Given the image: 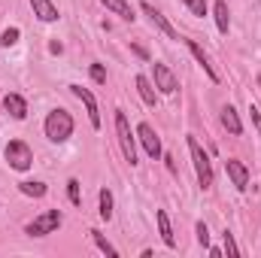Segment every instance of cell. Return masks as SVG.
<instances>
[{
  "mask_svg": "<svg viewBox=\"0 0 261 258\" xmlns=\"http://www.w3.org/2000/svg\"><path fill=\"white\" fill-rule=\"evenodd\" d=\"M70 134H73V119H70L67 110H55V113L46 116V137L52 143H64Z\"/></svg>",
  "mask_w": 261,
  "mask_h": 258,
  "instance_id": "obj_1",
  "label": "cell"
},
{
  "mask_svg": "<svg viewBox=\"0 0 261 258\" xmlns=\"http://www.w3.org/2000/svg\"><path fill=\"white\" fill-rule=\"evenodd\" d=\"M189 152H192L195 173H197V179H200V186H203V189H210V186H213V164H210L206 152L200 149V143H197L195 137H189Z\"/></svg>",
  "mask_w": 261,
  "mask_h": 258,
  "instance_id": "obj_2",
  "label": "cell"
},
{
  "mask_svg": "<svg viewBox=\"0 0 261 258\" xmlns=\"http://www.w3.org/2000/svg\"><path fill=\"white\" fill-rule=\"evenodd\" d=\"M3 158L9 161L12 170H28L31 161H34V152H31V146H28L24 140H12V143L3 149Z\"/></svg>",
  "mask_w": 261,
  "mask_h": 258,
  "instance_id": "obj_3",
  "label": "cell"
},
{
  "mask_svg": "<svg viewBox=\"0 0 261 258\" xmlns=\"http://www.w3.org/2000/svg\"><path fill=\"white\" fill-rule=\"evenodd\" d=\"M116 134H119V146H122V155L128 164H137V149H134V137H130V125H128V116L119 110L116 113Z\"/></svg>",
  "mask_w": 261,
  "mask_h": 258,
  "instance_id": "obj_4",
  "label": "cell"
},
{
  "mask_svg": "<svg viewBox=\"0 0 261 258\" xmlns=\"http://www.w3.org/2000/svg\"><path fill=\"white\" fill-rule=\"evenodd\" d=\"M58 225H61V213H58V210H46V213H40L24 231H28L31 237H43V234H52Z\"/></svg>",
  "mask_w": 261,
  "mask_h": 258,
  "instance_id": "obj_5",
  "label": "cell"
},
{
  "mask_svg": "<svg viewBox=\"0 0 261 258\" xmlns=\"http://www.w3.org/2000/svg\"><path fill=\"white\" fill-rule=\"evenodd\" d=\"M137 137H140V143H143V149H146V155L149 158H158L161 155V140H158V134L152 131V125H137Z\"/></svg>",
  "mask_w": 261,
  "mask_h": 258,
  "instance_id": "obj_6",
  "label": "cell"
},
{
  "mask_svg": "<svg viewBox=\"0 0 261 258\" xmlns=\"http://www.w3.org/2000/svg\"><path fill=\"white\" fill-rule=\"evenodd\" d=\"M70 91L85 104V110H88V119H91V128H100V113H97V100H94V94L88 91V88H82V85H70Z\"/></svg>",
  "mask_w": 261,
  "mask_h": 258,
  "instance_id": "obj_7",
  "label": "cell"
},
{
  "mask_svg": "<svg viewBox=\"0 0 261 258\" xmlns=\"http://www.w3.org/2000/svg\"><path fill=\"white\" fill-rule=\"evenodd\" d=\"M152 73H155V85H158L164 94H173V91H176V76L170 73L167 64H152Z\"/></svg>",
  "mask_w": 261,
  "mask_h": 258,
  "instance_id": "obj_8",
  "label": "cell"
},
{
  "mask_svg": "<svg viewBox=\"0 0 261 258\" xmlns=\"http://www.w3.org/2000/svg\"><path fill=\"white\" fill-rule=\"evenodd\" d=\"M143 12H146V15L152 18V24H155L158 31H164V34H167L170 40H179V34H176V28H173V24H170V21H167V18H164V15L158 12V9H155L152 3H143Z\"/></svg>",
  "mask_w": 261,
  "mask_h": 258,
  "instance_id": "obj_9",
  "label": "cell"
},
{
  "mask_svg": "<svg viewBox=\"0 0 261 258\" xmlns=\"http://www.w3.org/2000/svg\"><path fill=\"white\" fill-rule=\"evenodd\" d=\"M225 170H228V176H231V183L240 189V192H246L249 189V173H246V167L240 164V161H225Z\"/></svg>",
  "mask_w": 261,
  "mask_h": 258,
  "instance_id": "obj_10",
  "label": "cell"
},
{
  "mask_svg": "<svg viewBox=\"0 0 261 258\" xmlns=\"http://www.w3.org/2000/svg\"><path fill=\"white\" fill-rule=\"evenodd\" d=\"M3 107H6V113H9L12 119H24V116H28V104H24L21 94H6V97H3Z\"/></svg>",
  "mask_w": 261,
  "mask_h": 258,
  "instance_id": "obj_11",
  "label": "cell"
},
{
  "mask_svg": "<svg viewBox=\"0 0 261 258\" xmlns=\"http://www.w3.org/2000/svg\"><path fill=\"white\" fill-rule=\"evenodd\" d=\"M31 6H34V12L40 15V21H55V18H58V9H55L52 0H31Z\"/></svg>",
  "mask_w": 261,
  "mask_h": 258,
  "instance_id": "obj_12",
  "label": "cell"
},
{
  "mask_svg": "<svg viewBox=\"0 0 261 258\" xmlns=\"http://www.w3.org/2000/svg\"><path fill=\"white\" fill-rule=\"evenodd\" d=\"M189 49H192V55H195L197 58V64L203 67V70H206V76H210V79H213V82H219V79H222V76H219V73H216V70H213V64H210V58H206V55H203V49H200V46H197L195 40H189Z\"/></svg>",
  "mask_w": 261,
  "mask_h": 258,
  "instance_id": "obj_13",
  "label": "cell"
},
{
  "mask_svg": "<svg viewBox=\"0 0 261 258\" xmlns=\"http://www.w3.org/2000/svg\"><path fill=\"white\" fill-rule=\"evenodd\" d=\"M158 231H161V240L167 243V246H176V237H173V228H170V219H167V213L164 210H158Z\"/></svg>",
  "mask_w": 261,
  "mask_h": 258,
  "instance_id": "obj_14",
  "label": "cell"
},
{
  "mask_svg": "<svg viewBox=\"0 0 261 258\" xmlns=\"http://www.w3.org/2000/svg\"><path fill=\"white\" fill-rule=\"evenodd\" d=\"M100 3H103L107 9H113L116 15H122L125 21H134V18H137V15H134V9H130V3H128V0H100Z\"/></svg>",
  "mask_w": 261,
  "mask_h": 258,
  "instance_id": "obj_15",
  "label": "cell"
},
{
  "mask_svg": "<svg viewBox=\"0 0 261 258\" xmlns=\"http://www.w3.org/2000/svg\"><path fill=\"white\" fill-rule=\"evenodd\" d=\"M222 125L231 131V134H243V125H240V119H237L234 107H225V110H222Z\"/></svg>",
  "mask_w": 261,
  "mask_h": 258,
  "instance_id": "obj_16",
  "label": "cell"
},
{
  "mask_svg": "<svg viewBox=\"0 0 261 258\" xmlns=\"http://www.w3.org/2000/svg\"><path fill=\"white\" fill-rule=\"evenodd\" d=\"M216 24H219V31H222V34H228V28H231L228 3H225V0H219V3H216Z\"/></svg>",
  "mask_w": 261,
  "mask_h": 258,
  "instance_id": "obj_17",
  "label": "cell"
},
{
  "mask_svg": "<svg viewBox=\"0 0 261 258\" xmlns=\"http://www.w3.org/2000/svg\"><path fill=\"white\" fill-rule=\"evenodd\" d=\"M137 88H140V97H143L149 107H155V88H152V82H149L146 76H137Z\"/></svg>",
  "mask_w": 261,
  "mask_h": 258,
  "instance_id": "obj_18",
  "label": "cell"
},
{
  "mask_svg": "<svg viewBox=\"0 0 261 258\" xmlns=\"http://www.w3.org/2000/svg\"><path fill=\"white\" fill-rule=\"evenodd\" d=\"M18 189H21V194H28V197H43L46 194V186L43 183H18Z\"/></svg>",
  "mask_w": 261,
  "mask_h": 258,
  "instance_id": "obj_19",
  "label": "cell"
},
{
  "mask_svg": "<svg viewBox=\"0 0 261 258\" xmlns=\"http://www.w3.org/2000/svg\"><path fill=\"white\" fill-rule=\"evenodd\" d=\"M91 240H94V243H97V249H100V252H107V255H119V252H116V249H113V246H110V243H107V237H103V234H100V231H91Z\"/></svg>",
  "mask_w": 261,
  "mask_h": 258,
  "instance_id": "obj_20",
  "label": "cell"
},
{
  "mask_svg": "<svg viewBox=\"0 0 261 258\" xmlns=\"http://www.w3.org/2000/svg\"><path fill=\"white\" fill-rule=\"evenodd\" d=\"M100 216H103V219L113 216V194L107 192V189H100Z\"/></svg>",
  "mask_w": 261,
  "mask_h": 258,
  "instance_id": "obj_21",
  "label": "cell"
},
{
  "mask_svg": "<svg viewBox=\"0 0 261 258\" xmlns=\"http://www.w3.org/2000/svg\"><path fill=\"white\" fill-rule=\"evenodd\" d=\"M189 9H192V15H206V0H182Z\"/></svg>",
  "mask_w": 261,
  "mask_h": 258,
  "instance_id": "obj_22",
  "label": "cell"
},
{
  "mask_svg": "<svg viewBox=\"0 0 261 258\" xmlns=\"http://www.w3.org/2000/svg\"><path fill=\"white\" fill-rule=\"evenodd\" d=\"M15 40H18V28H6V31H3V37H0V43H3V46H12Z\"/></svg>",
  "mask_w": 261,
  "mask_h": 258,
  "instance_id": "obj_23",
  "label": "cell"
},
{
  "mask_svg": "<svg viewBox=\"0 0 261 258\" xmlns=\"http://www.w3.org/2000/svg\"><path fill=\"white\" fill-rule=\"evenodd\" d=\"M67 194H70L73 203H79V179H70V183H67Z\"/></svg>",
  "mask_w": 261,
  "mask_h": 258,
  "instance_id": "obj_24",
  "label": "cell"
},
{
  "mask_svg": "<svg viewBox=\"0 0 261 258\" xmlns=\"http://www.w3.org/2000/svg\"><path fill=\"white\" fill-rule=\"evenodd\" d=\"M222 237H225V249H228L231 255H240V249H237V243H234V234H228V231H225Z\"/></svg>",
  "mask_w": 261,
  "mask_h": 258,
  "instance_id": "obj_25",
  "label": "cell"
},
{
  "mask_svg": "<svg viewBox=\"0 0 261 258\" xmlns=\"http://www.w3.org/2000/svg\"><path fill=\"white\" fill-rule=\"evenodd\" d=\"M91 79H94V82H107V70L100 64H91Z\"/></svg>",
  "mask_w": 261,
  "mask_h": 258,
  "instance_id": "obj_26",
  "label": "cell"
},
{
  "mask_svg": "<svg viewBox=\"0 0 261 258\" xmlns=\"http://www.w3.org/2000/svg\"><path fill=\"white\" fill-rule=\"evenodd\" d=\"M197 243H200V246H206V243H210V231H206V225H203V222L197 225Z\"/></svg>",
  "mask_w": 261,
  "mask_h": 258,
  "instance_id": "obj_27",
  "label": "cell"
},
{
  "mask_svg": "<svg viewBox=\"0 0 261 258\" xmlns=\"http://www.w3.org/2000/svg\"><path fill=\"white\" fill-rule=\"evenodd\" d=\"M249 113H252V122H255V128L261 131V113L255 110V107H249Z\"/></svg>",
  "mask_w": 261,
  "mask_h": 258,
  "instance_id": "obj_28",
  "label": "cell"
}]
</instances>
